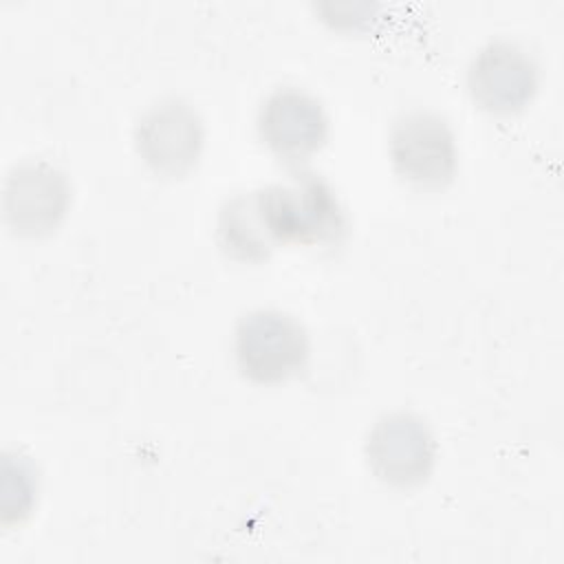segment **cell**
<instances>
[{
	"label": "cell",
	"instance_id": "6da1fadb",
	"mask_svg": "<svg viewBox=\"0 0 564 564\" xmlns=\"http://www.w3.org/2000/svg\"><path fill=\"white\" fill-rule=\"evenodd\" d=\"M260 189L278 245H333L348 229L335 187L315 172L295 170L286 181Z\"/></svg>",
	"mask_w": 564,
	"mask_h": 564
},
{
	"label": "cell",
	"instance_id": "7a4b0ae2",
	"mask_svg": "<svg viewBox=\"0 0 564 564\" xmlns=\"http://www.w3.org/2000/svg\"><path fill=\"white\" fill-rule=\"evenodd\" d=\"M311 355L304 324L280 308L247 311L234 328V359L242 377L271 386L300 375Z\"/></svg>",
	"mask_w": 564,
	"mask_h": 564
},
{
	"label": "cell",
	"instance_id": "3957f363",
	"mask_svg": "<svg viewBox=\"0 0 564 564\" xmlns=\"http://www.w3.org/2000/svg\"><path fill=\"white\" fill-rule=\"evenodd\" d=\"M394 174L410 187L436 192L458 170V143L449 121L434 110H410L394 119L388 137Z\"/></svg>",
	"mask_w": 564,
	"mask_h": 564
},
{
	"label": "cell",
	"instance_id": "277c9868",
	"mask_svg": "<svg viewBox=\"0 0 564 564\" xmlns=\"http://www.w3.org/2000/svg\"><path fill=\"white\" fill-rule=\"evenodd\" d=\"M364 456L379 482L394 489H414L430 480L438 445L423 416L410 410H392L370 425Z\"/></svg>",
	"mask_w": 564,
	"mask_h": 564
},
{
	"label": "cell",
	"instance_id": "5b68a950",
	"mask_svg": "<svg viewBox=\"0 0 564 564\" xmlns=\"http://www.w3.org/2000/svg\"><path fill=\"white\" fill-rule=\"evenodd\" d=\"M70 200L73 187L66 172L46 159H22L4 174L2 220L20 238L53 234L66 218Z\"/></svg>",
	"mask_w": 564,
	"mask_h": 564
},
{
	"label": "cell",
	"instance_id": "8992f818",
	"mask_svg": "<svg viewBox=\"0 0 564 564\" xmlns=\"http://www.w3.org/2000/svg\"><path fill=\"white\" fill-rule=\"evenodd\" d=\"M132 139L139 159L156 176L183 178L200 161L205 123L192 104L165 97L139 115Z\"/></svg>",
	"mask_w": 564,
	"mask_h": 564
},
{
	"label": "cell",
	"instance_id": "52a82bcc",
	"mask_svg": "<svg viewBox=\"0 0 564 564\" xmlns=\"http://www.w3.org/2000/svg\"><path fill=\"white\" fill-rule=\"evenodd\" d=\"M465 84L476 108L509 117L533 101L540 68L535 57L516 40L491 37L471 55Z\"/></svg>",
	"mask_w": 564,
	"mask_h": 564
},
{
	"label": "cell",
	"instance_id": "ba28073f",
	"mask_svg": "<svg viewBox=\"0 0 564 564\" xmlns=\"http://www.w3.org/2000/svg\"><path fill=\"white\" fill-rule=\"evenodd\" d=\"M260 141L282 161L302 163L328 141L330 121L324 104L300 86H278L260 101L256 115Z\"/></svg>",
	"mask_w": 564,
	"mask_h": 564
},
{
	"label": "cell",
	"instance_id": "9c48e42d",
	"mask_svg": "<svg viewBox=\"0 0 564 564\" xmlns=\"http://www.w3.org/2000/svg\"><path fill=\"white\" fill-rule=\"evenodd\" d=\"M216 242L225 256L238 262H262L280 247L260 187L238 192L220 205Z\"/></svg>",
	"mask_w": 564,
	"mask_h": 564
},
{
	"label": "cell",
	"instance_id": "30bf717a",
	"mask_svg": "<svg viewBox=\"0 0 564 564\" xmlns=\"http://www.w3.org/2000/svg\"><path fill=\"white\" fill-rule=\"evenodd\" d=\"M40 491V474L29 456L22 452L2 454V522L18 524L33 511Z\"/></svg>",
	"mask_w": 564,
	"mask_h": 564
}]
</instances>
